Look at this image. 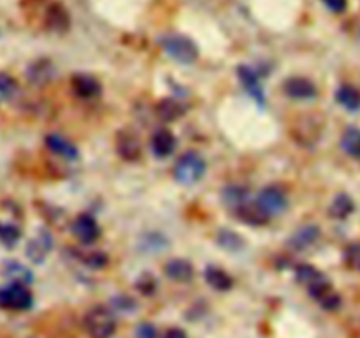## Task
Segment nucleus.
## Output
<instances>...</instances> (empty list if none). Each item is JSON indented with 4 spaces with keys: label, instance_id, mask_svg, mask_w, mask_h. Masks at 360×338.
Instances as JSON below:
<instances>
[{
    "label": "nucleus",
    "instance_id": "obj_21",
    "mask_svg": "<svg viewBox=\"0 0 360 338\" xmlns=\"http://www.w3.org/2000/svg\"><path fill=\"white\" fill-rule=\"evenodd\" d=\"M2 273L4 277L9 278L11 282H20V284L28 285L34 280V273H32L27 266L18 263V261H6V263H4Z\"/></svg>",
    "mask_w": 360,
    "mask_h": 338
},
{
    "label": "nucleus",
    "instance_id": "obj_1",
    "mask_svg": "<svg viewBox=\"0 0 360 338\" xmlns=\"http://www.w3.org/2000/svg\"><path fill=\"white\" fill-rule=\"evenodd\" d=\"M158 44L172 60L179 63H193L199 56V49H197L195 42L186 37V35L165 34L158 39Z\"/></svg>",
    "mask_w": 360,
    "mask_h": 338
},
{
    "label": "nucleus",
    "instance_id": "obj_5",
    "mask_svg": "<svg viewBox=\"0 0 360 338\" xmlns=\"http://www.w3.org/2000/svg\"><path fill=\"white\" fill-rule=\"evenodd\" d=\"M295 278H297L299 284H302L308 289V292L315 301L333 289L329 278L322 271L316 270L315 266H311V264H299L297 270H295Z\"/></svg>",
    "mask_w": 360,
    "mask_h": 338
},
{
    "label": "nucleus",
    "instance_id": "obj_26",
    "mask_svg": "<svg viewBox=\"0 0 360 338\" xmlns=\"http://www.w3.org/2000/svg\"><path fill=\"white\" fill-rule=\"evenodd\" d=\"M221 199L229 204V206L239 208L246 204L248 199V189L241 185H229L221 190Z\"/></svg>",
    "mask_w": 360,
    "mask_h": 338
},
{
    "label": "nucleus",
    "instance_id": "obj_16",
    "mask_svg": "<svg viewBox=\"0 0 360 338\" xmlns=\"http://www.w3.org/2000/svg\"><path fill=\"white\" fill-rule=\"evenodd\" d=\"M176 148V137L169 129H158L157 132L151 136V151L155 157L165 158L174 151Z\"/></svg>",
    "mask_w": 360,
    "mask_h": 338
},
{
    "label": "nucleus",
    "instance_id": "obj_11",
    "mask_svg": "<svg viewBox=\"0 0 360 338\" xmlns=\"http://www.w3.org/2000/svg\"><path fill=\"white\" fill-rule=\"evenodd\" d=\"M44 25L49 30L55 32H65L70 25L69 13L65 11V7L60 6V4H48L44 7Z\"/></svg>",
    "mask_w": 360,
    "mask_h": 338
},
{
    "label": "nucleus",
    "instance_id": "obj_17",
    "mask_svg": "<svg viewBox=\"0 0 360 338\" xmlns=\"http://www.w3.org/2000/svg\"><path fill=\"white\" fill-rule=\"evenodd\" d=\"M155 111H157V116L164 122H174V120L181 118L185 115L186 108L183 102H179L178 99L174 97H165L162 101L157 102L155 106Z\"/></svg>",
    "mask_w": 360,
    "mask_h": 338
},
{
    "label": "nucleus",
    "instance_id": "obj_32",
    "mask_svg": "<svg viewBox=\"0 0 360 338\" xmlns=\"http://www.w3.org/2000/svg\"><path fill=\"white\" fill-rule=\"evenodd\" d=\"M134 338H157V331L150 323H143L136 327V337Z\"/></svg>",
    "mask_w": 360,
    "mask_h": 338
},
{
    "label": "nucleus",
    "instance_id": "obj_33",
    "mask_svg": "<svg viewBox=\"0 0 360 338\" xmlns=\"http://www.w3.org/2000/svg\"><path fill=\"white\" fill-rule=\"evenodd\" d=\"M333 13H343L347 9V0H322Z\"/></svg>",
    "mask_w": 360,
    "mask_h": 338
},
{
    "label": "nucleus",
    "instance_id": "obj_2",
    "mask_svg": "<svg viewBox=\"0 0 360 338\" xmlns=\"http://www.w3.org/2000/svg\"><path fill=\"white\" fill-rule=\"evenodd\" d=\"M172 175L178 183L183 185H193L206 175V161L195 151H186L185 155L176 161Z\"/></svg>",
    "mask_w": 360,
    "mask_h": 338
},
{
    "label": "nucleus",
    "instance_id": "obj_8",
    "mask_svg": "<svg viewBox=\"0 0 360 338\" xmlns=\"http://www.w3.org/2000/svg\"><path fill=\"white\" fill-rule=\"evenodd\" d=\"M283 92L288 99L294 101H311L313 97H316L315 83L301 76L288 77L283 83Z\"/></svg>",
    "mask_w": 360,
    "mask_h": 338
},
{
    "label": "nucleus",
    "instance_id": "obj_24",
    "mask_svg": "<svg viewBox=\"0 0 360 338\" xmlns=\"http://www.w3.org/2000/svg\"><path fill=\"white\" fill-rule=\"evenodd\" d=\"M341 148L352 158L360 161V129H357V127H348L343 132V136H341Z\"/></svg>",
    "mask_w": 360,
    "mask_h": 338
},
{
    "label": "nucleus",
    "instance_id": "obj_9",
    "mask_svg": "<svg viewBox=\"0 0 360 338\" xmlns=\"http://www.w3.org/2000/svg\"><path fill=\"white\" fill-rule=\"evenodd\" d=\"M72 232L83 245H91L101 236V227L91 215L83 213L72 222Z\"/></svg>",
    "mask_w": 360,
    "mask_h": 338
},
{
    "label": "nucleus",
    "instance_id": "obj_15",
    "mask_svg": "<svg viewBox=\"0 0 360 338\" xmlns=\"http://www.w3.org/2000/svg\"><path fill=\"white\" fill-rule=\"evenodd\" d=\"M319 236L320 229L315 224H304L292 232V236L288 238V246L294 250H304L311 246L319 239Z\"/></svg>",
    "mask_w": 360,
    "mask_h": 338
},
{
    "label": "nucleus",
    "instance_id": "obj_14",
    "mask_svg": "<svg viewBox=\"0 0 360 338\" xmlns=\"http://www.w3.org/2000/svg\"><path fill=\"white\" fill-rule=\"evenodd\" d=\"M70 84L79 99H95L101 95V83L88 74H74Z\"/></svg>",
    "mask_w": 360,
    "mask_h": 338
},
{
    "label": "nucleus",
    "instance_id": "obj_10",
    "mask_svg": "<svg viewBox=\"0 0 360 338\" xmlns=\"http://www.w3.org/2000/svg\"><path fill=\"white\" fill-rule=\"evenodd\" d=\"M116 151L125 161H137L141 157V141L132 130H122L116 137Z\"/></svg>",
    "mask_w": 360,
    "mask_h": 338
},
{
    "label": "nucleus",
    "instance_id": "obj_3",
    "mask_svg": "<svg viewBox=\"0 0 360 338\" xmlns=\"http://www.w3.org/2000/svg\"><path fill=\"white\" fill-rule=\"evenodd\" d=\"M83 326L91 338H111L116 331V319L105 306H94L84 315Z\"/></svg>",
    "mask_w": 360,
    "mask_h": 338
},
{
    "label": "nucleus",
    "instance_id": "obj_25",
    "mask_svg": "<svg viewBox=\"0 0 360 338\" xmlns=\"http://www.w3.org/2000/svg\"><path fill=\"white\" fill-rule=\"evenodd\" d=\"M217 242L221 249L229 250V252H238L245 246V239L239 236L238 232L231 231V229H220L217 234Z\"/></svg>",
    "mask_w": 360,
    "mask_h": 338
},
{
    "label": "nucleus",
    "instance_id": "obj_29",
    "mask_svg": "<svg viewBox=\"0 0 360 338\" xmlns=\"http://www.w3.org/2000/svg\"><path fill=\"white\" fill-rule=\"evenodd\" d=\"M345 263L350 270L360 271V243H350L345 249Z\"/></svg>",
    "mask_w": 360,
    "mask_h": 338
},
{
    "label": "nucleus",
    "instance_id": "obj_18",
    "mask_svg": "<svg viewBox=\"0 0 360 338\" xmlns=\"http://www.w3.org/2000/svg\"><path fill=\"white\" fill-rule=\"evenodd\" d=\"M236 217L241 222L248 225H255V227H260V225H266L269 222L271 215L266 213L259 204H253V206H248V204H243V206L236 208Z\"/></svg>",
    "mask_w": 360,
    "mask_h": 338
},
{
    "label": "nucleus",
    "instance_id": "obj_6",
    "mask_svg": "<svg viewBox=\"0 0 360 338\" xmlns=\"http://www.w3.org/2000/svg\"><path fill=\"white\" fill-rule=\"evenodd\" d=\"M257 204L269 215H280L288 208V196L281 187L267 185L257 196Z\"/></svg>",
    "mask_w": 360,
    "mask_h": 338
},
{
    "label": "nucleus",
    "instance_id": "obj_28",
    "mask_svg": "<svg viewBox=\"0 0 360 338\" xmlns=\"http://www.w3.org/2000/svg\"><path fill=\"white\" fill-rule=\"evenodd\" d=\"M16 80L11 77L9 74L0 73V104L6 101H9L14 94H16Z\"/></svg>",
    "mask_w": 360,
    "mask_h": 338
},
{
    "label": "nucleus",
    "instance_id": "obj_13",
    "mask_svg": "<svg viewBox=\"0 0 360 338\" xmlns=\"http://www.w3.org/2000/svg\"><path fill=\"white\" fill-rule=\"evenodd\" d=\"M46 146L49 148V151L65 158V161H76L79 157V150H77L76 144L70 143L69 139H65L60 134H48L46 136Z\"/></svg>",
    "mask_w": 360,
    "mask_h": 338
},
{
    "label": "nucleus",
    "instance_id": "obj_27",
    "mask_svg": "<svg viewBox=\"0 0 360 338\" xmlns=\"http://www.w3.org/2000/svg\"><path fill=\"white\" fill-rule=\"evenodd\" d=\"M21 238V229L11 222H0V243L7 249H13Z\"/></svg>",
    "mask_w": 360,
    "mask_h": 338
},
{
    "label": "nucleus",
    "instance_id": "obj_19",
    "mask_svg": "<svg viewBox=\"0 0 360 338\" xmlns=\"http://www.w3.org/2000/svg\"><path fill=\"white\" fill-rule=\"evenodd\" d=\"M165 275L176 282H190L193 278V266L186 259H171L164 266Z\"/></svg>",
    "mask_w": 360,
    "mask_h": 338
},
{
    "label": "nucleus",
    "instance_id": "obj_12",
    "mask_svg": "<svg viewBox=\"0 0 360 338\" xmlns=\"http://www.w3.org/2000/svg\"><path fill=\"white\" fill-rule=\"evenodd\" d=\"M238 76H239V80H241L245 90L248 92L250 97L255 99L259 104H264V99H266V95H264V88H262V84H260V80H259V76H257L255 70L248 65H239Z\"/></svg>",
    "mask_w": 360,
    "mask_h": 338
},
{
    "label": "nucleus",
    "instance_id": "obj_31",
    "mask_svg": "<svg viewBox=\"0 0 360 338\" xmlns=\"http://www.w3.org/2000/svg\"><path fill=\"white\" fill-rule=\"evenodd\" d=\"M111 306H115V308L120 310V312H134V308H136V301H134L132 298H129V296H116V298L111 301Z\"/></svg>",
    "mask_w": 360,
    "mask_h": 338
},
{
    "label": "nucleus",
    "instance_id": "obj_30",
    "mask_svg": "<svg viewBox=\"0 0 360 338\" xmlns=\"http://www.w3.org/2000/svg\"><path fill=\"white\" fill-rule=\"evenodd\" d=\"M81 261L91 270H101L108 264V256L104 252H84V256H81Z\"/></svg>",
    "mask_w": 360,
    "mask_h": 338
},
{
    "label": "nucleus",
    "instance_id": "obj_22",
    "mask_svg": "<svg viewBox=\"0 0 360 338\" xmlns=\"http://www.w3.org/2000/svg\"><path fill=\"white\" fill-rule=\"evenodd\" d=\"M336 101L348 111L360 109V90L354 84H341L336 92Z\"/></svg>",
    "mask_w": 360,
    "mask_h": 338
},
{
    "label": "nucleus",
    "instance_id": "obj_20",
    "mask_svg": "<svg viewBox=\"0 0 360 338\" xmlns=\"http://www.w3.org/2000/svg\"><path fill=\"white\" fill-rule=\"evenodd\" d=\"M204 278H206L207 284L211 285L217 291H229L234 285V278L227 273V271L220 270L217 266H207L204 270Z\"/></svg>",
    "mask_w": 360,
    "mask_h": 338
},
{
    "label": "nucleus",
    "instance_id": "obj_34",
    "mask_svg": "<svg viewBox=\"0 0 360 338\" xmlns=\"http://www.w3.org/2000/svg\"><path fill=\"white\" fill-rule=\"evenodd\" d=\"M164 338H188V334L181 327H171V330L165 331Z\"/></svg>",
    "mask_w": 360,
    "mask_h": 338
},
{
    "label": "nucleus",
    "instance_id": "obj_23",
    "mask_svg": "<svg viewBox=\"0 0 360 338\" xmlns=\"http://www.w3.org/2000/svg\"><path fill=\"white\" fill-rule=\"evenodd\" d=\"M354 210H355L354 199H352L350 196H347V194H338V196L334 197L333 203H330L329 213L330 217L343 220V218L350 217V215L354 213Z\"/></svg>",
    "mask_w": 360,
    "mask_h": 338
},
{
    "label": "nucleus",
    "instance_id": "obj_4",
    "mask_svg": "<svg viewBox=\"0 0 360 338\" xmlns=\"http://www.w3.org/2000/svg\"><path fill=\"white\" fill-rule=\"evenodd\" d=\"M34 305V296L27 284L9 282L6 287H0V308L13 310V312H25Z\"/></svg>",
    "mask_w": 360,
    "mask_h": 338
},
{
    "label": "nucleus",
    "instance_id": "obj_7",
    "mask_svg": "<svg viewBox=\"0 0 360 338\" xmlns=\"http://www.w3.org/2000/svg\"><path fill=\"white\" fill-rule=\"evenodd\" d=\"M53 249V236L48 229H41L37 232V236L28 242L27 245V257L34 264L44 263V259L48 257V254L51 252Z\"/></svg>",
    "mask_w": 360,
    "mask_h": 338
}]
</instances>
